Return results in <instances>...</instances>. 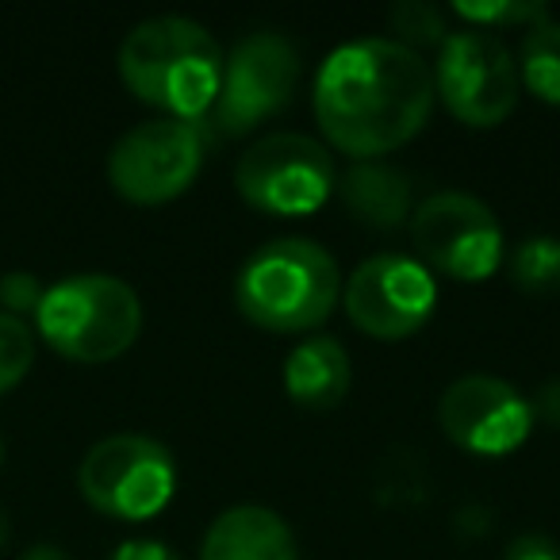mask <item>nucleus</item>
<instances>
[{
    "instance_id": "1",
    "label": "nucleus",
    "mask_w": 560,
    "mask_h": 560,
    "mask_svg": "<svg viewBox=\"0 0 560 560\" xmlns=\"http://www.w3.org/2000/svg\"><path fill=\"white\" fill-rule=\"evenodd\" d=\"M434 73L419 50L365 35L335 47L315 73V119L335 150L373 162L411 142L434 112Z\"/></svg>"
},
{
    "instance_id": "2",
    "label": "nucleus",
    "mask_w": 560,
    "mask_h": 560,
    "mask_svg": "<svg viewBox=\"0 0 560 560\" xmlns=\"http://www.w3.org/2000/svg\"><path fill=\"white\" fill-rule=\"evenodd\" d=\"M223 47L188 16L142 20L119 43V78L173 119H208L223 81Z\"/></svg>"
},
{
    "instance_id": "3",
    "label": "nucleus",
    "mask_w": 560,
    "mask_h": 560,
    "mask_svg": "<svg viewBox=\"0 0 560 560\" xmlns=\"http://www.w3.org/2000/svg\"><path fill=\"white\" fill-rule=\"evenodd\" d=\"M342 304V269L312 238H272L242 261L234 307L272 335H307Z\"/></svg>"
},
{
    "instance_id": "4",
    "label": "nucleus",
    "mask_w": 560,
    "mask_h": 560,
    "mask_svg": "<svg viewBox=\"0 0 560 560\" xmlns=\"http://www.w3.org/2000/svg\"><path fill=\"white\" fill-rule=\"evenodd\" d=\"M35 323L62 358L104 365L135 346L142 330V300L124 277L73 272L43 292Z\"/></svg>"
},
{
    "instance_id": "5",
    "label": "nucleus",
    "mask_w": 560,
    "mask_h": 560,
    "mask_svg": "<svg viewBox=\"0 0 560 560\" xmlns=\"http://www.w3.org/2000/svg\"><path fill=\"white\" fill-rule=\"evenodd\" d=\"M335 158L319 139L300 131H269L249 142L234 165V188L254 211L300 219L335 196Z\"/></svg>"
},
{
    "instance_id": "6",
    "label": "nucleus",
    "mask_w": 560,
    "mask_h": 560,
    "mask_svg": "<svg viewBox=\"0 0 560 560\" xmlns=\"http://www.w3.org/2000/svg\"><path fill=\"white\" fill-rule=\"evenodd\" d=\"M300 47L280 32H249L231 47L223 62L219 96L208 112L211 139H242L257 124L289 108L300 85Z\"/></svg>"
},
{
    "instance_id": "7",
    "label": "nucleus",
    "mask_w": 560,
    "mask_h": 560,
    "mask_svg": "<svg viewBox=\"0 0 560 560\" xmlns=\"http://www.w3.org/2000/svg\"><path fill=\"white\" fill-rule=\"evenodd\" d=\"M411 246L434 277H450L460 284H480L495 277L506 257L503 226L495 211L472 192L442 188L419 200L411 215Z\"/></svg>"
},
{
    "instance_id": "8",
    "label": "nucleus",
    "mask_w": 560,
    "mask_h": 560,
    "mask_svg": "<svg viewBox=\"0 0 560 560\" xmlns=\"http://www.w3.org/2000/svg\"><path fill=\"white\" fill-rule=\"evenodd\" d=\"M430 73L450 116L480 131L503 124L522 93L514 50L503 43V35L483 27H457L445 35Z\"/></svg>"
},
{
    "instance_id": "9",
    "label": "nucleus",
    "mask_w": 560,
    "mask_h": 560,
    "mask_svg": "<svg viewBox=\"0 0 560 560\" xmlns=\"http://www.w3.org/2000/svg\"><path fill=\"white\" fill-rule=\"evenodd\" d=\"M211 131L203 119L158 116L131 127L108 154V180L131 203H165L196 185L208 162Z\"/></svg>"
},
{
    "instance_id": "10",
    "label": "nucleus",
    "mask_w": 560,
    "mask_h": 560,
    "mask_svg": "<svg viewBox=\"0 0 560 560\" xmlns=\"http://www.w3.org/2000/svg\"><path fill=\"white\" fill-rule=\"evenodd\" d=\"M78 488L101 514L124 522L154 518L177 491V460L158 438L108 434L81 457Z\"/></svg>"
},
{
    "instance_id": "11",
    "label": "nucleus",
    "mask_w": 560,
    "mask_h": 560,
    "mask_svg": "<svg viewBox=\"0 0 560 560\" xmlns=\"http://www.w3.org/2000/svg\"><path fill=\"white\" fill-rule=\"evenodd\" d=\"M342 307L361 335L404 342L434 315L438 280L411 254H373L342 280Z\"/></svg>"
},
{
    "instance_id": "12",
    "label": "nucleus",
    "mask_w": 560,
    "mask_h": 560,
    "mask_svg": "<svg viewBox=\"0 0 560 560\" xmlns=\"http://www.w3.org/2000/svg\"><path fill=\"white\" fill-rule=\"evenodd\" d=\"M438 427L476 457H506L534 430V407L511 381L491 373L457 376L438 399Z\"/></svg>"
},
{
    "instance_id": "13",
    "label": "nucleus",
    "mask_w": 560,
    "mask_h": 560,
    "mask_svg": "<svg viewBox=\"0 0 560 560\" xmlns=\"http://www.w3.org/2000/svg\"><path fill=\"white\" fill-rule=\"evenodd\" d=\"M335 196L358 223L373 226V231H399L411 223L415 208H419L415 177L384 158L350 162V170L335 180Z\"/></svg>"
},
{
    "instance_id": "14",
    "label": "nucleus",
    "mask_w": 560,
    "mask_h": 560,
    "mask_svg": "<svg viewBox=\"0 0 560 560\" xmlns=\"http://www.w3.org/2000/svg\"><path fill=\"white\" fill-rule=\"evenodd\" d=\"M200 560H300V545L277 511L238 503L215 514L203 534Z\"/></svg>"
},
{
    "instance_id": "15",
    "label": "nucleus",
    "mask_w": 560,
    "mask_h": 560,
    "mask_svg": "<svg viewBox=\"0 0 560 560\" xmlns=\"http://www.w3.org/2000/svg\"><path fill=\"white\" fill-rule=\"evenodd\" d=\"M353 384V361L338 338H300L284 358V392L307 411H330L346 399Z\"/></svg>"
},
{
    "instance_id": "16",
    "label": "nucleus",
    "mask_w": 560,
    "mask_h": 560,
    "mask_svg": "<svg viewBox=\"0 0 560 560\" xmlns=\"http://www.w3.org/2000/svg\"><path fill=\"white\" fill-rule=\"evenodd\" d=\"M514 58H518L522 89H529L537 101L560 108V20H545V24L529 27Z\"/></svg>"
},
{
    "instance_id": "17",
    "label": "nucleus",
    "mask_w": 560,
    "mask_h": 560,
    "mask_svg": "<svg viewBox=\"0 0 560 560\" xmlns=\"http://www.w3.org/2000/svg\"><path fill=\"white\" fill-rule=\"evenodd\" d=\"M506 269H511V280L522 292L552 296V292H560V238L529 234L506 254Z\"/></svg>"
},
{
    "instance_id": "18",
    "label": "nucleus",
    "mask_w": 560,
    "mask_h": 560,
    "mask_svg": "<svg viewBox=\"0 0 560 560\" xmlns=\"http://www.w3.org/2000/svg\"><path fill=\"white\" fill-rule=\"evenodd\" d=\"M453 16L468 20V27H483V32H503V27H537L549 16V4L541 0H457L453 4Z\"/></svg>"
},
{
    "instance_id": "19",
    "label": "nucleus",
    "mask_w": 560,
    "mask_h": 560,
    "mask_svg": "<svg viewBox=\"0 0 560 560\" xmlns=\"http://www.w3.org/2000/svg\"><path fill=\"white\" fill-rule=\"evenodd\" d=\"M388 24L396 32V43L411 50L422 47H442L445 35H450V24H445V12L430 0H399L396 9L388 12Z\"/></svg>"
},
{
    "instance_id": "20",
    "label": "nucleus",
    "mask_w": 560,
    "mask_h": 560,
    "mask_svg": "<svg viewBox=\"0 0 560 560\" xmlns=\"http://www.w3.org/2000/svg\"><path fill=\"white\" fill-rule=\"evenodd\" d=\"M35 361V330L16 315L0 312V392L16 388Z\"/></svg>"
},
{
    "instance_id": "21",
    "label": "nucleus",
    "mask_w": 560,
    "mask_h": 560,
    "mask_svg": "<svg viewBox=\"0 0 560 560\" xmlns=\"http://www.w3.org/2000/svg\"><path fill=\"white\" fill-rule=\"evenodd\" d=\"M43 284L35 272H24V269H12L0 277V307L9 315H16V319H24V315H35L43 304Z\"/></svg>"
},
{
    "instance_id": "22",
    "label": "nucleus",
    "mask_w": 560,
    "mask_h": 560,
    "mask_svg": "<svg viewBox=\"0 0 560 560\" xmlns=\"http://www.w3.org/2000/svg\"><path fill=\"white\" fill-rule=\"evenodd\" d=\"M108 560H185L173 545L158 541V537H127L112 549Z\"/></svg>"
},
{
    "instance_id": "23",
    "label": "nucleus",
    "mask_w": 560,
    "mask_h": 560,
    "mask_svg": "<svg viewBox=\"0 0 560 560\" xmlns=\"http://www.w3.org/2000/svg\"><path fill=\"white\" fill-rule=\"evenodd\" d=\"M503 560H560V545L545 534H518L503 549Z\"/></svg>"
},
{
    "instance_id": "24",
    "label": "nucleus",
    "mask_w": 560,
    "mask_h": 560,
    "mask_svg": "<svg viewBox=\"0 0 560 560\" xmlns=\"http://www.w3.org/2000/svg\"><path fill=\"white\" fill-rule=\"evenodd\" d=\"M529 407H534V419H541V422H549L552 430H560V376L545 381L541 388H537V396L529 399Z\"/></svg>"
},
{
    "instance_id": "25",
    "label": "nucleus",
    "mask_w": 560,
    "mask_h": 560,
    "mask_svg": "<svg viewBox=\"0 0 560 560\" xmlns=\"http://www.w3.org/2000/svg\"><path fill=\"white\" fill-rule=\"evenodd\" d=\"M20 560H70V552L55 541H39V545H32Z\"/></svg>"
},
{
    "instance_id": "26",
    "label": "nucleus",
    "mask_w": 560,
    "mask_h": 560,
    "mask_svg": "<svg viewBox=\"0 0 560 560\" xmlns=\"http://www.w3.org/2000/svg\"><path fill=\"white\" fill-rule=\"evenodd\" d=\"M4 545H9V514L0 511V549H4Z\"/></svg>"
},
{
    "instance_id": "27",
    "label": "nucleus",
    "mask_w": 560,
    "mask_h": 560,
    "mask_svg": "<svg viewBox=\"0 0 560 560\" xmlns=\"http://www.w3.org/2000/svg\"><path fill=\"white\" fill-rule=\"evenodd\" d=\"M0 468H4V438H0Z\"/></svg>"
}]
</instances>
